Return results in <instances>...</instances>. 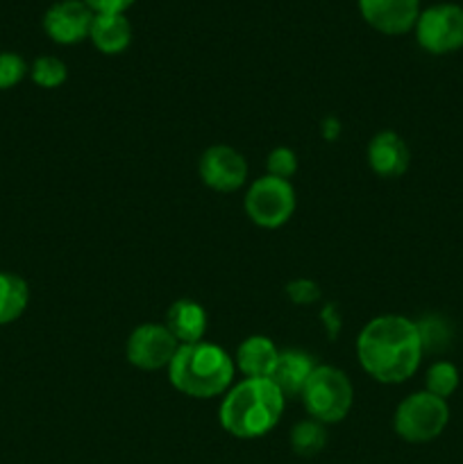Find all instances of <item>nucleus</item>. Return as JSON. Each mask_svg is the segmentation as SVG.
<instances>
[{"mask_svg": "<svg viewBox=\"0 0 463 464\" xmlns=\"http://www.w3.org/2000/svg\"><path fill=\"white\" fill-rule=\"evenodd\" d=\"M354 349L361 370L381 385L407 383L425 356L416 322L395 313L368 320Z\"/></svg>", "mask_w": 463, "mask_h": 464, "instance_id": "1", "label": "nucleus"}, {"mask_svg": "<svg viewBox=\"0 0 463 464\" xmlns=\"http://www.w3.org/2000/svg\"><path fill=\"white\" fill-rule=\"evenodd\" d=\"M286 397L271 379H241L221 397L218 421L236 440H259L284 415Z\"/></svg>", "mask_w": 463, "mask_h": 464, "instance_id": "2", "label": "nucleus"}, {"mask_svg": "<svg viewBox=\"0 0 463 464\" xmlns=\"http://www.w3.org/2000/svg\"><path fill=\"white\" fill-rule=\"evenodd\" d=\"M166 372L177 392L198 401L222 397L236 383L234 358L207 340L180 344Z\"/></svg>", "mask_w": 463, "mask_h": 464, "instance_id": "3", "label": "nucleus"}, {"mask_svg": "<svg viewBox=\"0 0 463 464\" xmlns=\"http://www.w3.org/2000/svg\"><path fill=\"white\" fill-rule=\"evenodd\" d=\"M304 411L311 420L331 426L343 421L354 406V388L350 376L334 365H318L309 376L302 394Z\"/></svg>", "mask_w": 463, "mask_h": 464, "instance_id": "4", "label": "nucleus"}, {"mask_svg": "<svg viewBox=\"0 0 463 464\" xmlns=\"http://www.w3.org/2000/svg\"><path fill=\"white\" fill-rule=\"evenodd\" d=\"M449 424V406L445 399L434 397L427 390L413 392L399 401L393 415L398 438L409 444H427L438 438Z\"/></svg>", "mask_w": 463, "mask_h": 464, "instance_id": "5", "label": "nucleus"}, {"mask_svg": "<svg viewBox=\"0 0 463 464\" xmlns=\"http://www.w3.org/2000/svg\"><path fill=\"white\" fill-rule=\"evenodd\" d=\"M298 198L291 181L261 175L248 186L243 195V211L259 229H280L293 218Z\"/></svg>", "mask_w": 463, "mask_h": 464, "instance_id": "6", "label": "nucleus"}, {"mask_svg": "<svg viewBox=\"0 0 463 464\" xmlns=\"http://www.w3.org/2000/svg\"><path fill=\"white\" fill-rule=\"evenodd\" d=\"M416 39L429 54H449L463 48V7L452 3L434 5L420 12Z\"/></svg>", "mask_w": 463, "mask_h": 464, "instance_id": "7", "label": "nucleus"}, {"mask_svg": "<svg viewBox=\"0 0 463 464\" xmlns=\"http://www.w3.org/2000/svg\"><path fill=\"white\" fill-rule=\"evenodd\" d=\"M177 343L166 324L159 322H143L134 326L125 340V358L132 367L141 372L168 370L172 356H175Z\"/></svg>", "mask_w": 463, "mask_h": 464, "instance_id": "8", "label": "nucleus"}, {"mask_svg": "<svg viewBox=\"0 0 463 464\" xmlns=\"http://www.w3.org/2000/svg\"><path fill=\"white\" fill-rule=\"evenodd\" d=\"M198 175L213 193H236L248 184L250 168L243 154L225 143L209 145L198 159Z\"/></svg>", "mask_w": 463, "mask_h": 464, "instance_id": "9", "label": "nucleus"}, {"mask_svg": "<svg viewBox=\"0 0 463 464\" xmlns=\"http://www.w3.org/2000/svg\"><path fill=\"white\" fill-rule=\"evenodd\" d=\"M94 16L84 0H59L44 14V32L59 45H75L89 39Z\"/></svg>", "mask_w": 463, "mask_h": 464, "instance_id": "10", "label": "nucleus"}, {"mask_svg": "<svg viewBox=\"0 0 463 464\" xmlns=\"http://www.w3.org/2000/svg\"><path fill=\"white\" fill-rule=\"evenodd\" d=\"M359 12L381 34H407L420 16V0H359Z\"/></svg>", "mask_w": 463, "mask_h": 464, "instance_id": "11", "label": "nucleus"}, {"mask_svg": "<svg viewBox=\"0 0 463 464\" xmlns=\"http://www.w3.org/2000/svg\"><path fill=\"white\" fill-rule=\"evenodd\" d=\"M366 161L381 179H399L411 166V150L398 131L381 130L368 143Z\"/></svg>", "mask_w": 463, "mask_h": 464, "instance_id": "12", "label": "nucleus"}, {"mask_svg": "<svg viewBox=\"0 0 463 464\" xmlns=\"http://www.w3.org/2000/svg\"><path fill=\"white\" fill-rule=\"evenodd\" d=\"M316 367L318 365L316 361H313L311 353L302 352V349H286V352H280V358H277L271 381L280 388V392L284 394L286 401H289V399H300L309 376L313 374Z\"/></svg>", "mask_w": 463, "mask_h": 464, "instance_id": "13", "label": "nucleus"}, {"mask_svg": "<svg viewBox=\"0 0 463 464\" xmlns=\"http://www.w3.org/2000/svg\"><path fill=\"white\" fill-rule=\"evenodd\" d=\"M277 358H280V349L268 335H248L236 347L234 365L236 372L243 374V379H271Z\"/></svg>", "mask_w": 463, "mask_h": 464, "instance_id": "14", "label": "nucleus"}, {"mask_svg": "<svg viewBox=\"0 0 463 464\" xmlns=\"http://www.w3.org/2000/svg\"><path fill=\"white\" fill-rule=\"evenodd\" d=\"M166 329L180 344L202 343L207 334L209 315L204 306L195 299H177L166 311Z\"/></svg>", "mask_w": 463, "mask_h": 464, "instance_id": "15", "label": "nucleus"}, {"mask_svg": "<svg viewBox=\"0 0 463 464\" xmlns=\"http://www.w3.org/2000/svg\"><path fill=\"white\" fill-rule=\"evenodd\" d=\"M89 39L98 53L121 54L132 44V25L125 14H95Z\"/></svg>", "mask_w": 463, "mask_h": 464, "instance_id": "16", "label": "nucleus"}, {"mask_svg": "<svg viewBox=\"0 0 463 464\" xmlns=\"http://www.w3.org/2000/svg\"><path fill=\"white\" fill-rule=\"evenodd\" d=\"M30 304V285L14 272H0V326L12 324Z\"/></svg>", "mask_w": 463, "mask_h": 464, "instance_id": "17", "label": "nucleus"}, {"mask_svg": "<svg viewBox=\"0 0 463 464\" xmlns=\"http://www.w3.org/2000/svg\"><path fill=\"white\" fill-rule=\"evenodd\" d=\"M327 447V426L316 420H302L291 429V449L300 458H313Z\"/></svg>", "mask_w": 463, "mask_h": 464, "instance_id": "18", "label": "nucleus"}, {"mask_svg": "<svg viewBox=\"0 0 463 464\" xmlns=\"http://www.w3.org/2000/svg\"><path fill=\"white\" fill-rule=\"evenodd\" d=\"M458 381H461V376H458V370L454 362L436 361L431 362L429 370H427L425 374V390L429 394H434V397L448 401V399L457 392Z\"/></svg>", "mask_w": 463, "mask_h": 464, "instance_id": "19", "label": "nucleus"}, {"mask_svg": "<svg viewBox=\"0 0 463 464\" xmlns=\"http://www.w3.org/2000/svg\"><path fill=\"white\" fill-rule=\"evenodd\" d=\"M30 77L41 89H59L68 80V66L54 54H44V57L34 59Z\"/></svg>", "mask_w": 463, "mask_h": 464, "instance_id": "20", "label": "nucleus"}, {"mask_svg": "<svg viewBox=\"0 0 463 464\" xmlns=\"http://www.w3.org/2000/svg\"><path fill=\"white\" fill-rule=\"evenodd\" d=\"M418 324V334H420L422 349L425 353L440 352V349L448 347V343L452 340V331H449V324L438 315H427L422 317Z\"/></svg>", "mask_w": 463, "mask_h": 464, "instance_id": "21", "label": "nucleus"}, {"mask_svg": "<svg viewBox=\"0 0 463 464\" xmlns=\"http://www.w3.org/2000/svg\"><path fill=\"white\" fill-rule=\"evenodd\" d=\"M298 166H300L298 154H295L291 148H284V145L271 150L266 157V175L277 177V179L291 181V177L298 172Z\"/></svg>", "mask_w": 463, "mask_h": 464, "instance_id": "22", "label": "nucleus"}, {"mask_svg": "<svg viewBox=\"0 0 463 464\" xmlns=\"http://www.w3.org/2000/svg\"><path fill=\"white\" fill-rule=\"evenodd\" d=\"M30 72L25 59L16 53H0V91H9L21 84Z\"/></svg>", "mask_w": 463, "mask_h": 464, "instance_id": "23", "label": "nucleus"}, {"mask_svg": "<svg viewBox=\"0 0 463 464\" xmlns=\"http://www.w3.org/2000/svg\"><path fill=\"white\" fill-rule=\"evenodd\" d=\"M286 297H289V302L295 304V306H313V304L320 302L322 290L313 279L298 276V279L286 284Z\"/></svg>", "mask_w": 463, "mask_h": 464, "instance_id": "24", "label": "nucleus"}, {"mask_svg": "<svg viewBox=\"0 0 463 464\" xmlns=\"http://www.w3.org/2000/svg\"><path fill=\"white\" fill-rule=\"evenodd\" d=\"M94 14H125L127 7L134 5V0H84Z\"/></svg>", "mask_w": 463, "mask_h": 464, "instance_id": "25", "label": "nucleus"}, {"mask_svg": "<svg viewBox=\"0 0 463 464\" xmlns=\"http://www.w3.org/2000/svg\"><path fill=\"white\" fill-rule=\"evenodd\" d=\"M320 134L325 136L327 140H336V136L340 134V122L336 118H325L320 122Z\"/></svg>", "mask_w": 463, "mask_h": 464, "instance_id": "26", "label": "nucleus"}]
</instances>
